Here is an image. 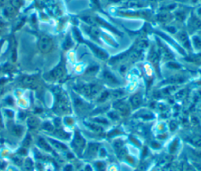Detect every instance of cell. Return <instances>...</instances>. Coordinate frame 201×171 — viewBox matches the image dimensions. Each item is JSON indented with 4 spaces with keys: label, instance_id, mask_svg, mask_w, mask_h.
Returning <instances> with one entry per match:
<instances>
[{
    "label": "cell",
    "instance_id": "22",
    "mask_svg": "<svg viewBox=\"0 0 201 171\" xmlns=\"http://www.w3.org/2000/svg\"><path fill=\"white\" fill-rule=\"evenodd\" d=\"M38 144H39V146L41 147L42 148L44 149V150H46V151H51V148H50V146L47 144V142L45 141L44 140L42 139V138H39V141H38Z\"/></svg>",
    "mask_w": 201,
    "mask_h": 171
},
{
    "label": "cell",
    "instance_id": "43",
    "mask_svg": "<svg viewBox=\"0 0 201 171\" xmlns=\"http://www.w3.org/2000/svg\"><path fill=\"white\" fill-rule=\"evenodd\" d=\"M197 56H199V57H201V52H200V53H199V54H197Z\"/></svg>",
    "mask_w": 201,
    "mask_h": 171
},
{
    "label": "cell",
    "instance_id": "8",
    "mask_svg": "<svg viewBox=\"0 0 201 171\" xmlns=\"http://www.w3.org/2000/svg\"><path fill=\"white\" fill-rule=\"evenodd\" d=\"M153 20H154V21L159 23L163 27V26L171 24V22L174 20V15L172 12L160 10L158 13L154 15Z\"/></svg>",
    "mask_w": 201,
    "mask_h": 171
},
{
    "label": "cell",
    "instance_id": "11",
    "mask_svg": "<svg viewBox=\"0 0 201 171\" xmlns=\"http://www.w3.org/2000/svg\"><path fill=\"white\" fill-rule=\"evenodd\" d=\"M65 72V69H64V64L60 63L57 66L52 70L49 73V77L52 79H59L63 77Z\"/></svg>",
    "mask_w": 201,
    "mask_h": 171
},
{
    "label": "cell",
    "instance_id": "31",
    "mask_svg": "<svg viewBox=\"0 0 201 171\" xmlns=\"http://www.w3.org/2000/svg\"><path fill=\"white\" fill-rule=\"evenodd\" d=\"M52 141V144H54V145H56V148H60L62 149V150H64V149H66L67 148L65 146H64V144H62V143H60V142L58 141Z\"/></svg>",
    "mask_w": 201,
    "mask_h": 171
},
{
    "label": "cell",
    "instance_id": "35",
    "mask_svg": "<svg viewBox=\"0 0 201 171\" xmlns=\"http://www.w3.org/2000/svg\"><path fill=\"white\" fill-rule=\"evenodd\" d=\"M177 146H178V141H174L173 143H172L171 146V148H170V151H171V152H174L175 150H176L177 148Z\"/></svg>",
    "mask_w": 201,
    "mask_h": 171
},
{
    "label": "cell",
    "instance_id": "29",
    "mask_svg": "<svg viewBox=\"0 0 201 171\" xmlns=\"http://www.w3.org/2000/svg\"><path fill=\"white\" fill-rule=\"evenodd\" d=\"M12 5L14 8L21 7L23 5V0H13L12 1Z\"/></svg>",
    "mask_w": 201,
    "mask_h": 171
},
{
    "label": "cell",
    "instance_id": "1",
    "mask_svg": "<svg viewBox=\"0 0 201 171\" xmlns=\"http://www.w3.org/2000/svg\"><path fill=\"white\" fill-rule=\"evenodd\" d=\"M81 19L86 25L99 28L102 30L105 29L119 37H122L123 35V33L120 29H118L117 28L114 26L113 24H111L105 18L100 17L98 14L93 13L91 15H84L81 17Z\"/></svg>",
    "mask_w": 201,
    "mask_h": 171
},
{
    "label": "cell",
    "instance_id": "41",
    "mask_svg": "<svg viewBox=\"0 0 201 171\" xmlns=\"http://www.w3.org/2000/svg\"><path fill=\"white\" fill-rule=\"evenodd\" d=\"M85 171H92V170H91V167H90L89 166H86V168H85Z\"/></svg>",
    "mask_w": 201,
    "mask_h": 171
},
{
    "label": "cell",
    "instance_id": "42",
    "mask_svg": "<svg viewBox=\"0 0 201 171\" xmlns=\"http://www.w3.org/2000/svg\"><path fill=\"white\" fill-rule=\"evenodd\" d=\"M186 171H193V170H192L191 168H188L186 170Z\"/></svg>",
    "mask_w": 201,
    "mask_h": 171
},
{
    "label": "cell",
    "instance_id": "18",
    "mask_svg": "<svg viewBox=\"0 0 201 171\" xmlns=\"http://www.w3.org/2000/svg\"><path fill=\"white\" fill-rule=\"evenodd\" d=\"M185 80V78L182 76H172L167 80V83L170 84H178V83H182Z\"/></svg>",
    "mask_w": 201,
    "mask_h": 171
},
{
    "label": "cell",
    "instance_id": "26",
    "mask_svg": "<svg viewBox=\"0 0 201 171\" xmlns=\"http://www.w3.org/2000/svg\"><path fill=\"white\" fill-rule=\"evenodd\" d=\"M167 66L170 69H181V65L178 64L177 62H174V61H170L167 64Z\"/></svg>",
    "mask_w": 201,
    "mask_h": 171
},
{
    "label": "cell",
    "instance_id": "16",
    "mask_svg": "<svg viewBox=\"0 0 201 171\" xmlns=\"http://www.w3.org/2000/svg\"><path fill=\"white\" fill-rule=\"evenodd\" d=\"M91 5H92V6H93V8L96 10V11L100 12V13H102V14L105 15V17H110V16H109L108 13H106L105 12V10H103V7H102V4H101L100 0H91Z\"/></svg>",
    "mask_w": 201,
    "mask_h": 171
},
{
    "label": "cell",
    "instance_id": "7",
    "mask_svg": "<svg viewBox=\"0 0 201 171\" xmlns=\"http://www.w3.org/2000/svg\"><path fill=\"white\" fill-rule=\"evenodd\" d=\"M155 39H156V46L157 49L159 51L160 57L167 59V60H172L174 58V54L168 48L166 42L164 41H163L161 39H159V37L156 36V35H155Z\"/></svg>",
    "mask_w": 201,
    "mask_h": 171
},
{
    "label": "cell",
    "instance_id": "14",
    "mask_svg": "<svg viewBox=\"0 0 201 171\" xmlns=\"http://www.w3.org/2000/svg\"><path fill=\"white\" fill-rule=\"evenodd\" d=\"M114 108L117 109L121 114L123 115H127L130 112V107L129 105L122 100H118L114 104Z\"/></svg>",
    "mask_w": 201,
    "mask_h": 171
},
{
    "label": "cell",
    "instance_id": "3",
    "mask_svg": "<svg viewBox=\"0 0 201 171\" xmlns=\"http://www.w3.org/2000/svg\"><path fill=\"white\" fill-rule=\"evenodd\" d=\"M73 32L76 39H77L79 42H84V43L91 49V51L93 52V54H94L95 57H97L98 59H100L101 61H105V60L109 58V55H108V52L106 51L105 49H103V48H101L100 47H99L98 45L95 44L93 42L85 40V39H84V37L82 36V34L81 32H80V31H79L77 28H74Z\"/></svg>",
    "mask_w": 201,
    "mask_h": 171
},
{
    "label": "cell",
    "instance_id": "12",
    "mask_svg": "<svg viewBox=\"0 0 201 171\" xmlns=\"http://www.w3.org/2000/svg\"><path fill=\"white\" fill-rule=\"evenodd\" d=\"M102 77L104 80L111 86H118L120 84V80L118 79L117 77L108 70H105L103 71Z\"/></svg>",
    "mask_w": 201,
    "mask_h": 171
},
{
    "label": "cell",
    "instance_id": "25",
    "mask_svg": "<svg viewBox=\"0 0 201 171\" xmlns=\"http://www.w3.org/2000/svg\"><path fill=\"white\" fill-rule=\"evenodd\" d=\"M98 145L96 144H91L90 146H89L88 148V152L91 155H94L98 152Z\"/></svg>",
    "mask_w": 201,
    "mask_h": 171
},
{
    "label": "cell",
    "instance_id": "36",
    "mask_svg": "<svg viewBox=\"0 0 201 171\" xmlns=\"http://www.w3.org/2000/svg\"><path fill=\"white\" fill-rule=\"evenodd\" d=\"M43 128H44L45 130H48V131H52L53 130V126H52V125H50V123H49V122L45 123L43 125Z\"/></svg>",
    "mask_w": 201,
    "mask_h": 171
},
{
    "label": "cell",
    "instance_id": "27",
    "mask_svg": "<svg viewBox=\"0 0 201 171\" xmlns=\"http://www.w3.org/2000/svg\"><path fill=\"white\" fill-rule=\"evenodd\" d=\"M191 142L194 145L201 148V137H194L191 139Z\"/></svg>",
    "mask_w": 201,
    "mask_h": 171
},
{
    "label": "cell",
    "instance_id": "44",
    "mask_svg": "<svg viewBox=\"0 0 201 171\" xmlns=\"http://www.w3.org/2000/svg\"><path fill=\"white\" fill-rule=\"evenodd\" d=\"M197 34H198L199 35H200V36H201V31H200V32H199L198 33H197Z\"/></svg>",
    "mask_w": 201,
    "mask_h": 171
},
{
    "label": "cell",
    "instance_id": "32",
    "mask_svg": "<svg viewBox=\"0 0 201 171\" xmlns=\"http://www.w3.org/2000/svg\"><path fill=\"white\" fill-rule=\"evenodd\" d=\"M122 146H123V142L120 141H115V144H114V147H115V148L116 149L117 151H120L121 148H122Z\"/></svg>",
    "mask_w": 201,
    "mask_h": 171
},
{
    "label": "cell",
    "instance_id": "5",
    "mask_svg": "<svg viewBox=\"0 0 201 171\" xmlns=\"http://www.w3.org/2000/svg\"><path fill=\"white\" fill-rule=\"evenodd\" d=\"M152 33L154 34V35H156L159 39H162L163 41L167 42L168 44L174 47V49H177L181 54L185 55V50L179 45L178 42L176 41V39L171 36V35L167 34V32H164L163 31H159V30L156 29H153Z\"/></svg>",
    "mask_w": 201,
    "mask_h": 171
},
{
    "label": "cell",
    "instance_id": "38",
    "mask_svg": "<svg viewBox=\"0 0 201 171\" xmlns=\"http://www.w3.org/2000/svg\"><path fill=\"white\" fill-rule=\"evenodd\" d=\"M195 13H196V15H197V16H198V17L201 19V6H200L199 8H197L196 11H195Z\"/></svg>",
    "mask_w": 201,
    "mask_h": 171
},
{
    "label": "cell",
    "instance_id": "19",
    "mask_svg": "<svg viewBox=\"0 0 201 171\" xmlns=\"http://www.w3.org/2000/svg\"><path fill=\"white\" fill-rule=\"evenodd\" d=\"M74 144L79 148H83L84 144H85V141L79 133H76V137H75V139H74Z\"/></svg>",
    "mask_w": 201,
    "mask_h": 171
},
{
    "label": "cell",
    "instance_id": "24",
    "mask_svg": "<svg viewBox=\"0 0 201 171\" xmlns=\"http://www.w3.org/2000/svg\"><path fill=\"white\" fill-rule=\"evenodd\" d=\"M109 96H110L109 92H108V91H104L103 93H100V95L99 96V98L98 99V102H104V101H105Z\"/></svg>",
    "mask_w": 201,
    "mask_h": 171
},
{
    "label": "cell",
    "instance_id": "10",
    "mask_svg": "<svg viewBox=\"0 0 201 171\" xmlns=\"http://www.w3.org/2000/svg\"><path fill=\"white\" fill-rule=\"evenodd\" d=\"M160 55L159 54V51L157 49L156 46H152L150 48L149 53V60L150 62L154 65L155 69L156 70V71L159 73V60H160Z\"/></svg>",
    "mask_w": 201,
    "mask_h": 171
},
{
    "label": "cell",
    "instance_id": "15",
    "mask_svg": "<svg viewBox=\"0 0 201 171\" xmlns=\"http://www.w3.org/2000/svg\"><path fill=\"white\" fill-rule=\"evenodd\" d=\"M190 39L193 49L199 51V53L201 52V36H200L198 34H195L191 35Z\"/></svg>",
    "mask_w": 201,
    "mask_h": 171
},
{
    "label": "cell",
    "instance_id": "2",
    "mask_svg": "<svg viewBox=\"0 0 201 171\" xmlns=\"http://www.w3.org/2000/svg\"><path fill=\"white\" fill-rule=\"evenodd\" d=\"M117 17L134 18V19H143L147 22H151L153 20L154 15H152L151 10L149 9H116L115 13H113Z\"/></svg>",
    "mask_w": 201,
    "mask_h": 171
},
{
    "label": "cell",
    "instance_id": "39",
    "mask_svg": "<svg viewBox=\"0 0 201 171\" xmlns=\"http://www.w3.org/2000/svg\"><path fill=\"white\" fill-rule=\"evenodd\" d=\"M196 156L198 157V158H200V159H201V151H199V152H196Z\"/></svg>",
    "mask_w": 201,
    "mask_h": 171
},
{
    "label": "cell",
    "instance_id": "34",
    "mask_svg": "<svg viewBox=\"0 0 201 171\" xmlns=\"http://www.w3.org/2000/svg\"><path fill=\"white\" fill-rule=\"evenodd\" d=\"M88 126L90 127H91L92 130H95V131H101V128H100V127L99 126H98V125L88 124Z\"/></svg>",
    "mask_w": 201,
    "mask_h": 171
},
{
    "label": "cell",
    "instance_id": "21",
    "mask_svg": "<svg viewBox=\"0 0 201 171\" xmlns=\"http://www.w3.org/2000/svg\"><path fill=\"white\" fill-rule=\"evenodd\" d=\"M23 131L24 130H23L22 126H14L12 128L13 134L16 137H21L22 135Z\"/></svg>",
    "mask_w": 201,
    "mask_h": 171
},
{
    "label": "cell",
    "instance_id": "23",
    "mask_svg": "<svg viewBox=\"0 0 201 171\" xmlns=\"http://www.w3.org/2000/svg\"><path fill=\"white\" fill-rule=\"evenodd\" d=\"M28 125L31 128H35V127L38 126V125H39V120L35 117L29 118L28 120Z\"/></svg>",
    "mask_w": 201,
    "mask_h": 171
},
{
    "label": "cell",
    "instance_id": "4",
    "mask_svg": "<svg viewBox=\"0 0 201 171\" xmlns=\"http://www.w3.org/2000/svg\"><path fill=\"white\" fill-rule=\"evenodd\" d=\"M185 29L190 36L197 34L201 31V19L196 15L195 11H191L189 13V17L185 20Z\"/></svg>",
    "mask_w": 201,
    "mask_h": 171
},
{
    "label": "cell",
    "instance_id": "20",
    "mask_svg": "<svg viewBox=\"0 0 201 171\" xmlns=\"http://www.w3.org/2000/svg\"><path fill=\"white\" fill-rule=\"evenodd\" d=\"M16 13V10L13 6H7L4 10V14L6 17H13Z\"/></svg>",
    "mask_w": 201,
    "mask_h": 171
},
{
    "label": "cell",
    "instance_id": "33",
    "mask_svg": "<svg viewBox=\"0 0 201 171\" xmlns=\"http://www.w3.org/2000/svg\"><path fill=\"white\" fill-rule=\"evenodd\" d=\"M97 169L98 171H104L105 170V164L101 162H98V163L96 164Z\"/></svg>",
    "mask_w": 201,
    "mask_h": 171
},
{
    "label": "cell",
    "instance_id": "6",
    "mask_svg": "<svg viewBox=\"0 0 201 171\" xmlns=\"http://www.w3.org/2000/svg\"><path fill=\"white\" fill-rule=\"evenodd\" d=\"M174 39H176V41L185 50L187 49L188 51H191L193 49L190 35L188 34L185 29L178 30L176 34L174 35Z\"/></svg>",
    "mask_w": 201,
    "mask_h": 171
},
{
    "label": "cell",
    "instance_id": "30",
    "mask_svg": "<svg viewBox=\"0 0 201 171\" xmlns=\"http://www.w3.org/2000/svg\"><path fill=\"white\" fill-rule=\"evenodd\" d=\"M31 142H32V137H30L29 135H28L27 137H25V141H24V142H23V145H24V147H29V145L31 144Z\"/></svg>",
    "mask_w": 201,
    "mask_h": 171
},
{
    "label": "cell",
    "instance_id": "28",
    "mask_svg": "<svg viewBox=\"0 0 201 171\" xmlns=\"http://www.w3.org/2000/svg\"><path fill=\"white\" fill-rule=\"evenodd\" d=\"M112 95H113V98H119L123 95V91L120 90V89H118V90H115L113 91V93H112Z\"/></svg>",
    "mask_w": 201,
    "mask_h": 171
},
{
    "label": "cell",
    "instance_id": "17",
    "mask_svg": "<svg viewBox=\"0 0 201 171\" xmlns=\"http://www.w3.org/2000/svg\"><path fill=\"white\" fill-rule=\"evenodd\" d=\"M130 105H132L133 108H137L139 107L142 102V96L140 95L139 93H136L134 95H133L131 98H130Z\"/></svg>",
    "mask_w": 201,
    "mask_h": 171
},
{
    "label": "cell",
    "instance_id": "13",
    "mask_svg": "<svg viewBox=\"0 0 201 171\" xmlns=\"http://www.w3.org/2000/svg\"><path fill=\"white\" fill-rule=\"evenodd\" d=\"M187 12L188 11L185 10V9H176L173 12L174 18H175V20L178 22H185V20H186L189 15V13Z\"/></svg>",
    "mask_w": 201,
    "mask_h": 171
},
{
    "label": "cell",
    "instance_id": "9",
    "mask_svg": "<svg viewBox=\"0 0 201 171\" xmlns=\"http://www.w3.org/2000/svg\"><path fill=\"white\" fill-rule=\"evenodd\" d=\"M54 47V42L51 38L47 35H42L39 38L38 41V48L39 51L43 54H47L52 50Z\"/></svg>",
    "mask_w": 201,
    "mask_h": 171
},
{
    "label": "cell",
    "instance_id": "40",
    "mask_svg": "<svg viewBox=\"0 0 201 171\" xmlns=\"http://www.w3.org/2000/svg\"><path fill=\"white\" fill-rule=\"evenodd\" d=\"M65 170L66 171H71V166H68L65 168Z\"/></svg>",
    "mask_w": 201,
    "mask_h": 171
},
{
    "label": "cell",
    "instance_id": "37",
    "mask_svg": "<svg viewBox=\"0 0 201 171\" xmlns=\"http://www.w3.org/2000/svg\"><path fill=\"white\" fill-rule=\"evenodd\" d=\"M108 116H109L111 119H118V115L115 112H111L110 113H108Z\"/></svg>",
    "mask_w": 201,
    "mask_h": 171
}]
</instances>
